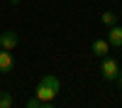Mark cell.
Segmentation results:
<instances>
[{
	"instance_id": "9c48e42d",
	"label": "cell",
	"mask_w": 122,
	"mask_h": 108,
	"mask_svg": "<svg viewBox=\"0 0 122 108\" xmlns=\"http://www.w3.org/2000/svg\"><path fill=\"white\" fill-rule=\"evenodd\" d=\"M100 20H103V25H110V27H112V25L117 22V15H115V12H110V10H105V12L100 15Z\"/></svg>"
},
{
	"instance_id": "7a4b0ae2",
	"label": "cell",
	"mask_w": 122,
	"mask_h": 108,
	"mask_svg": "<svg viewBox=\"0 0 122 108\" xmlns=\"http://www.w3.org/2000/svg\"><path fill=\"white\" fill-rule=\"evenodd\" d=\"M34 96H37L42 103H51V101H54V98H56L59 93H56V91H54V88L49 86V84L39 81V84H37V88H34Z\"/></svg>"
},
{
	"instance_id": "3957f363",
	"label": "cell",
	"mask_w": 122,
	"mask_h": 108,
	"mask_svg": "<svg viewBox=\"0 0 122 108\" xmlns=\"http://www.w3.org/2000/svg\"><path fill=\"white\" fill-rule=\"evenodd\" d=\"M20 44V37L17 32H12V29H7V32L0 34V49H5V52H12V49Z\"/></svg>"
},
{
	"instance_id": "6da1fadb",
	"label": "cell",
	"mask_w": 122,
	"mask_h": 108,
	"mask_svg": "<svg viewBox=\"0 0 122 108\" xmlns=\"http://www.w3.org/2000/svg\"><path fill=\"white\" fill-rule=\"evenodd\" d=\"M100 74H103L105 81L110 84H115L117 81V76H120V66L115 59H110V57H103V64H100Z\"/></svg>"
},
{
	"instance_id": "30bf717a",
	"label": "cell",
	"mask_w": 122,
	"mask_h": 108,
	"mask_svg": "<svg viewBox=\"0 0 122 108\" xmlns=\"http://www.w3.org/2000/svg\"><path fill=\"white\" fill-rule=\"evenodd\" d=\"M39 106H42V101H39L37 96H34V98H29V101L25 103V108H39Z\"/></svg>"
},
{
	"instance_id": "8fae6325",
	"label": "cell",
	"mask_w": 122,
	"mask_h": 108,
	"mask_svg": "<svg viewBox=\"0 0 122 108\" xmlns=\"http://www.w3.org/2000/svg\"><path fill=\"white\" fill-rule=\"evenodd\" d=\"M115 84H117V86L122 88V66H120V76H117V81H115Z\"/></svg>"
},
{
	"instance_id": "4fadbf2b",
	"label": "cell",
	"mask_w": 122,
	"mask_h": 108,
	"mask_svg": "<svg viewBox=\"0 0 122 108\" xmlns=\"http://www.w3.org/2000/svg\"><path fill=\"white\" fill-rule=\"evenodd\" d=\"M12 3H15V5H17V3H20V0H12Z\"/></svg>"
},
{
	"instance_id": "ba28073f",
	"label": "cell",
	"mask_w": 122,
	"mask_h": 108,
	"mask_svg": "<svg viewBox=\"0 0 122 108\" xmlns=\"http://www.w3.org/2000/svg\"><path fill=\"white\" fill-rule=\"evenodd\" d=\"M0 108H12V93L0 91Z\"/></svg>"
},
{
	"instance_id": "277c9868",
	"label": "cell",
	"mask_w": 122,
	"mask_h": 108,
	"mask_svg": "<svg viewBox=\"0 0 122 108\" xmlns=\"http://www.w3.org/2000/svg\"><path fill=\"white\" fill-rule=\"evenodd\" d=\"M90 52H93L95 57H100V59H103V57H107V52H110V42H107V39H95V42L93 44H90Z\"/></svg>"
},
{
	"instance_id": "5b68a950",
	"label": "cell",
	"mask_w": 122,
	"mask_h": 108,
	"mask_svg": "<svg viewBox=\"0 0 122 108\" xmlns=\"http://www.w3.org/2000/svg\"><path fill=\"white\" fill-rule=\"evenodd\" d=\"M15 66V59L10 52H5V49H0V74H10Z\"/></svg>"
},
{
	"instance_id": "8992f818",
	"label": "cell",
	"mask_w": 122,
	"mask_h": 108,
	"mask_svg": "<svg viewBox=\"0 0 122 108\" xmlns=\"http://www.w3.org/2000/svg\"><path fill=\"white\" fill-rule=\"evenodd\" d=\"M107 42H110V47H122V27H117V25H112L110 27V32H107Z\"/></svg>"
},
{
	"instance_id": "7c38bea8",
	"label": "cell",
	"mask_w": 122,
	"mask_h": 108,
	"mask_svg": "<svg viewBox=\"0 0 122 108\" xmlns=\"http://www.w3.org/2000/svg\"><path fill=\"white\" fill-rule=\"evenodd\" d=\"M39 108H56V106H54V103H42Z\"/></svg>"
},
{
	"instance_id": "52a82bcc",
	"label": "cell",
	"mask_w": 122,
	"mask_h": 108,
	"mask_svg": "<svg viewBox=\"0 0 122 108\" xmlns=\"http://www.w3.org/2000/svg\"><path fill=\"white\" fill-rule=\"evenodd\" d=\"M42 81H44V84H49V86H51V88H54V91H56V93L61 91V81H59V79H56V76H51V74H46V76L42 79Z\"/></svg>"
}]
</instances>
